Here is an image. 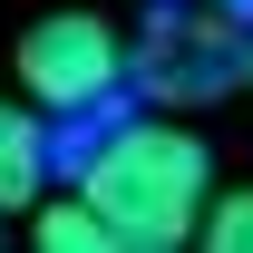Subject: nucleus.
I'll return each mask as SVG.
<instances>
[{
  "mask_svg": "<svg viewBox=\"0 0 253 253\" xmlns=\"http://www.w3.org/2000/svg\"><path fill=\"white\" fill-rule=\"evenodd\" d=\"M78 195H88L107 234L126 253H175L205 234V205H214V156L205 136L175 117H126L107 136H88L78 156Z\"/></svg>",
  "mask_w": 253,
  "mask_h": 253,
  "instance_id": "1",
  "label": "nucleus"
},
{
  "mask_svg": "<svg viewBox=\"0 0 253 253\" xmlns=\"http://www.w3.org/2000/svg\"><path fill=\"white\" fill-rule=\"evenodd\" d=\"M126 78H136V39L97 10H49L20 30V88L49 117H97Z\"/></svg>",
  "mask_w": 253,
  "mask_h": 253,
  "instance_id": "2",
  "label": "nucleus"
},
{
  "mask_svg": "<svg viewBox=\"0 0 253 253\" xmlns=\"http://www.w3.org/2000/svg\"><path fill=\"white\" fill-rule=\"evenodd\" d=\"M49 107H20V97H0V214H30L39 195H49Z\"/></svg>",
  "mask_w": 253,
  "mask_h": 253,
  "instance_id": "3",
  "label": "nucleus"
},
{
  "mask_svg": "<svg viewBox=\"0 0 253 253\" xmlns=\"http://www.w3.org/2000/svg\"><path fill=\"white\" fill-rule=\"evenodd\" d=\"M30 234H39V253H107V244H117L88 195H39V205H30Z\"/></svg>",
  "mask_w": 253,
  "mask_h": 253,
  "instance_id": "4",
  "label": "nucleus"
},
{
  "mask_svg": "<svg viewBox=\"0 0 253 253\" xmlns=\"http://www.w3.org/2000/svg\"><path fill=\"white\" fill-rule=\"evenodd\" d=\"M205 244L214 253H253V195H214L205 205Z\"/></svg>",
  "mask_w": 253,
  "mask_h": 253,
  "instance_id": "5",
  "label": "nucleus"
}]
</instances>
